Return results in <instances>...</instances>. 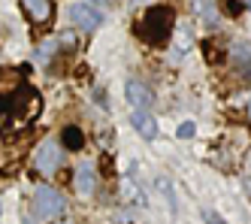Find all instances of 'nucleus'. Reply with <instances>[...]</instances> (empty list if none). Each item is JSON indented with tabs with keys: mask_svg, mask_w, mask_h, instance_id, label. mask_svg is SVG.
Masks as SVG:
<instances>
[{
	"mask_svg": "<svg viewBox=\"0 0 251 224\" xmlns=\"http://www.w3.org/2000/svg\"><path fill=\"white\" fill-rule=\"evenodd\" d=\"M127 100L136 106V109H149L151 103H154V94L142 85V82H136V79H130L127 82Z\"/></svg>",
	"mask_w": 251,
	"mask_h": 224,
	"instance_id": "obj_7",
	"label": "nucleus"
},
{
	"mask_svg": "<svg viewBox=\"0 0 251 224\" xmlns=\"http://www.w3.org/2000/svg\"><path fill=\"white\" fill-rule=\"evenodd\" d=\"M133 3H136V6H146V3H151V0H133Z\"/></svg>",
	"mask_w": 251,
	"mask_h": 224,
	"instance_id": "obj_20",
	"label": "nucleus"
},
{
	"mask_svg": "<svg viewBox=\"0 0 251 224\" xmlns=\"http://www.w3.org/2000/svg\"><path fill=\"white\" fill-rule=\"evenodd\" d=\"M61 142L70 148V152H82V148H85V134H82L79 127L67 124V127H64V134H61Z\"/></svg>",
	"mask_w": 251,
	"mask_h": 224,
	"instance_id": "obj_11",
	"label": "nucleus"
},
{
	"mask_svg": "<svg viewBox=\"0 0 251 224\" xmlns=\"http://www.w3.org/2000/svg\"><path fill=\"white\" fill-rule=\"evenodd\" d=\"M121 197L124 200H130V203H136V206H142L146 203V197L139 194V188H136V182L127 176V179H121Z\"/></svg>",
	"mask_w": 251,
	"mask_h": 224,
	"instance_id": "obj_12",
	"label": "nucleus"
},
{
	"mask_svg": "<svg viewBox=\"0 0 251 224\" xmlns=\"http://www.w3.org/2000/svg\"><path fill=\"white\" fill-rule=\"evenodd\" d=\"M64 209H67V200L58 188L40 185V188L33 191V212H37V218H61Z\"/></svg>",
	"mask_w": 251,
	"mask_h": 224,
	"instance_id": "obj_3",
	"label": "nucleus"
},
{
	"mask_svg": "<svg viewBox=\"0 0 251 224\" xmlns=\"http://www.w3.org/2000/svg\"><path fill=\"white\" fill-rule=\"evenodd\" d=\"M248 115H251V103H248Z\"/></svg>",
	"mask_w": 251,
	"mask_h": 224,
	"instance_id": "obj_23",
	"label": "nucleus"
},
{
	"mask_svg": "<svg viewBox=\"0 0 251 224\" xmlns=\"http://www.w3.org/2000/svg\"><path fill=\"white\" fill-rule=\"evenodd\" d=\"M130 121H133V127H136V134H139V137H146V140H154V137H157V121L149 115L146 109L133 112V115H130Z\"/></svg>",
	"mask_w": 251,
	"mask_h": 224,
	"instance_id": "obj_8",
	"label": "nucleus"
},
{
	"mask_svg": "<svg viewBox=\"0 0 251 224\" xmlns=\"http://www.w3.org/2000/svg\"><path fill=\"white\" fill-rule=\"evenodd\" d=\"M97 3H100V6H106V0H97Z\"/></svg>",
	"mask_w": 251,
	"mask_h": 224,
	"instance_id": "obj_22",
	"label": "nucleus"
},
{
	"mask_svg": "<svg viewBox=\"0 0 251 224\" xmlns=\"http://www.w3.org/2000/svg\"><path fill=\"white\" fill-rule=\"evenodd\" d=\"M242 3H245V6H248V9H251V0H242Z\"/></svg>",
	"mask_w": 251,
	"mask_h": 224,
	"instance_id": "obj_21",
	"label": "nucleus"
},
{
	"mask_svg": "<svg viewBox=\"0 0 251 224\" xmlns=\"http://www.w3.org/2000/svg\"><path fill=\"white\" fill-rule=\"evenodd\" d=\"M203 218H206V224H227L224 218H218V215H215V212H209V209L203 212Z\"/></svg>",
	"mask_w": 251,
	"mask_h": 224,
	"instance_id": "obj_17",
	"label": "nucleus"
},
{
	"mask_svg": "<svg viewBox=\"0 0 251 224\" xmlns=\"http://www.w3.org/2000/svg\"><path fill=\"white\" fill-rule=\"evenodd\" d=\"M94 185H97L94 167L88 164V161H82V164L76 167V173H73V188H76V194H79V197H91V194H94Z\"/></svg>",
	"mask_w": 251,
	"mask_h": 224,
	"instance_id": "obj_6",
	"label": "nucleus"
},
{
	"mask_svg": "<svg viewBox=\"0 0 251 224\" xmlns=\"http://www.w3.org/2000/svg\"><path fill=\"white\" fill-rule=\"evenodd\" d=\"M22 6L27 9V15L37 25H43V22L51 18V0H22Z\"/></svg>",
	"mask_w": 251,
	"mask_h": 224,
	"instance_id": "obj_9",
	"label": "nucleus"
},
{
	"mask_svg": "<svg viewBox=\"0 0 251 224\" xmlns=\"http://www.w3.org/2000/svg\"><path fill=\"white\" fill-rule=\"evenodd\" d=\"M178 137H182V140H191V137H194V121L178 124Z\"/></svg>",
	"mask_w": 251,
	"mask_h": 224,
	"instance_id": "obj_16",
	"label": "nucleus"
},
{
	"mask_svg": "<svg viewBox=\"0 0 251 224\" xmlns=\"http://www.w3.org/2000/svg\"><path fill=\"white\" fill-rule=\"evenodd\" d=\"M67 15H70V22H73L76 28H82V30H97L103 25V15L94 6H88V3H70Z\"/></svg>",
	"mask_w": 251,
	"mask_h": 224,
	"instance_id": "obj_5",
	"label": "nucleus"
},
{
	"mask_svg": "<svg viewBox=\"0 0 251 224\" xmlns=\"http://www.w3.org/2000/svg\"><path fill=\"white\" fill-rule=\"evenodd\" d=\"M55 224H73V218H64V215H61V218H58Z\"/></svg>",
	"mask_w": 251,
	"mask_h": 224,
	"instance_id": "obj_18",
	"label": "nucleus"
},
{
	"mask_svg": "<svg viewBox=\"0 0 251 224\" xmlns=\"http://www.w3.org/2000/svg\"><path fill=\"white\" fill-rule=\"evenodd\" d=\"M142 40H149L151 46H164L170 40V30H173V9L167 6H151L142 15Z\"/></svg>",
	"mask_w": 251,
	"mask_h": 224,
	"instance_id": "obj_2",
	"label": "nucleus"
},
{
	"mask_svg": "<svg viewBox=\"0 0 251 224\" xmlns=\"http://www.w3.org/2000/svg\"><path fill=\"white\" fill-rule=\"evenodd\" d=\"M157 185H160V191H164V197L170 200V209H176V200H173V188H170V182H167V179H160Z\"/></svg>",
	"mask_w": 251,
	"mask_h": 224,
	"instance_id": "obj_15",
	"label": "nucleus"
},
{
	"mask_svg": "<svg viewBox=\"0 0 251 224\" xmlns=\"http://www.w3.org/2000/svg\"><path fill=\"white\" fill-rule=\"evenodd\" d=\"M61 161H64V155L55 140H43L37 145V152H33V167H37L40 176H55L61 170Z\"/></svg>",
	"mask_w": 251,
	"mask_h": 224,
	"instance_id": "obj_4",
	"label": "nucleus"
},
{
	"mask_svg": "<svg viewBox=\"0 0 251 224\" xmlns=\"http://www.w3.org/2000/svg\"><path fill=\"white\" fill-rule=\"evenodd\" d=\"M218 3H221L224 15H230V18H236V15L242 12V3H239V0H218Z\"/></svg>",
	"mask_w": 251,
	"mask_h": 224,
	"instance_id": "obj_13",
	"label": "nucleus"
},
{
	"mask_svg": "<svg viewBox=\"0 0 251 224\" xmlns=\"http://www.w3.org/2000/svg\"><path fill=\"white\" fill-rule=\"evenodd\" d=\"M230 55H233V64H236V70L242 73L245 79H251V49L245 46V43H236L230 49Z\"/></svg>",
	"mask_w": 251,
	"mask_h": 224,
	"instance_id": "obj_10",
	"label": "nucleus"
},
{
	"mask_svg": "<svg viewBox=\"0 0 251 224\" xmlns=\"http://www.w3.org/2000/svg\"><path fill=\"white\" fill-rule=\"evenodd\" d=\"M0 212H3V203H0Z\"/></svg>",
	"mask_w": 251,
	"mask_h": 224,
	"instance_id": "obj_24",
	"label": "nucleus"
},
{
	"mask_svg": "<svg viewBox=\"0 0 251 224\" xmlns=\"http://www.w3.org/2000/svg\"><path fill=\"white\" fill-rule=\"evenodd\" d=\"M197 9L203 12V22H206V25H215V9H212L209 0H197Z\"/></svg>",
	"mask_w": 251,
	"mask_h": 224,
	"instance_id": "obj_14",
	"label": "nucleus"
},
{
	"mask_svg": "<svg viewBox=\"0 0 251 224\" xmlns=\"http://www.w3.org/2000/svg\"><path fill=\"white\" fill-rule=\"evenodd\" d=\"M40 94L15 73L0 70V134H15L40 115Z\"/></svg>",
	"mask_w": 251,
	"mask_h": 224,
	"instance_id": "obj_1",
	"label": "nucleus"
},
{
	"mask_svg": "<svg viewBox=\"0 0 251 224\" xmlns=\"http://www.w3.org/2000/svg\"><path fill=\"white\" fill-rule=\"evenodd\" d=\"M245 191H248V197H251V176L245 179Z\"/></svg>",
	"mask_w": 251,
	"mask_h": 224,
	"instance_id": "obj_19",
	"label": "nucleus"
}]
</instances>
